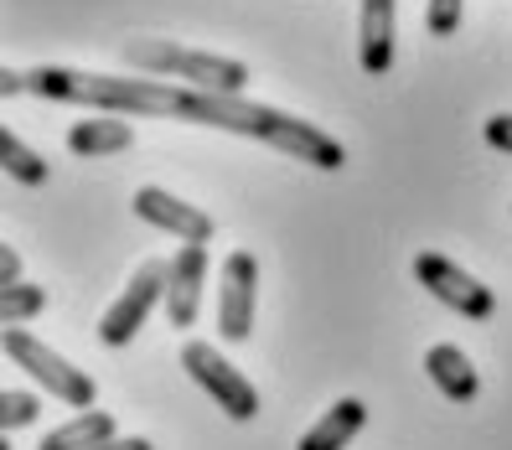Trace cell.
Masks as SVG:
<instances>
[{
  "label": "cell",
  "instance_id": "1",
  "mask_svg": "<svg viewBox=\"0 0 512 450\" xmlns=\"http://www.w3.org/2000/svg\"><path fill=\"white\" fill-rule=\"evenodd\" d=\"M187 125H213V130H228V135H249V140H264L285 150V156L306 161L316 171H342L347 166V145L337 135H326L321 125H306L285 109H269V104H254L244 94H213V88H192L187 94V109H182Z\"/></svg>",
  "mask_w": 512,
  "mask_h": 450
},
{
  "label": "cell",
  "instance_id": "2",
  "mask_svg": "<svg viewBox=\"0 0 512 450\" xmlns=\"http://www.w3.org/2000/svg\"><path fill=\"white\" fill-rule=\"evenodd\" d=\"M32 94L52 104H83L99 114H140V119H182L187 94L182 83H156V78H109V73H83V68H32Z\"/></svg>",
  "mask_w": 512,
  "mask_h": 450
},
{
  "label": "cell",
  "instance_id": "3",
  "mask_svg": "<svg viewBox=\"0 0 512 450\" xmlns=\"http://www.w3.org/2000/svg\"><path fill=\"white\" fill-rule=\"evenodd\" d=\"M125 63L145 78H182L187 88H213V94H244L249 68L218 52H197L182 42H161V37H135L125 42Z\"/></svg>",
  "mask_w": 512,
  "mask_h": 450
},
{
  "label": "cell",
  "instance_id": "4",
  "mask_svg": "<svg viewBox=\"0 0 512 450\" xmlns=\"http://www.w3.org/2000/svg\"><path fill=\"white\" fill-rule=\"evenodd\" d=\"M6 357L21 368V373H32L47 394H57L68 409H94V378H88L83 368H73L68 357H57L47 342H37L32 332H21V326H6Z\"/></svg>",
  "mask_w": 512,
  "mask_h": 450
},
{
  "label": "cell",
  "instance_id": "5",
  "mask_svg": "<svg viewBox=\"0 0 512 450\" xmlns=\"http://www.w3.org/2000/svg\"><path fill=\"white\" fill-rule=\"evenodd\" d=\"M182 368H187V378H192L228 419H238V425L259 414V388L238 373L213 342H187V347H182Z\"/></svg>",
  "mask_w": 512,
  "mask_h": 450
},
{
  "label": "cell",
  "instance_id": "6",
  "mask_svg": "<svg viewBox=\"0 0 512 450\" xmlns=\"http://www.w3.org/2000/svg\"><path fill=\"white\" fill-rule=\"evenodd\" d=\"M166 269H171V264L145 259L135 275H130L125 295H119L114 306L104 311V321H99V342H104V347H130V342L140 337V326L150 321V311L166 300Z\"/></svg>",
  "mask_w": 512,
  "mask_h": 450
},
{
  "label": "cell",
  "instance_id": "7",
  "mask_svg": "<svg viewBox=\"0 0 512 450\" xmlns=\"http://www.w3.org/2000/svg\"><path fill=\"white\" fill-rule=\"evenodd\" d=\"M414 280L425 285L440 306H450L456 316H471V321H487L497 311V295L481 285L471 269H461L456 259H445V254H414Z\"/></svg>",
  "mask_w": 512,
  "mask_h": 450
},
{
  "label": "cell",
  "instance_id": "8",
  "mask_svg": "<svg viewBox=\"0 0 512 450\" xmlns=\"http://www.w3.org/2000/svg\"><path fill=\"white\" fill-rule=\"evenodd\" d=\"M259 311V259L249 249H233L223 259V290H218V332L223 342H249Z\"/></svg>",
  "mask_w": 512,
  "mask_h": 450
},
{
  "label": "cell",
  "instance_id": "9",
  "mask_svg": "<svg viewBox=\"0 0 512 450\" xmlns=\"http://www.w3.org/2000/svg\"><path fill=\"white\" fill-rule=\"evenodd\" d=\"M130 207H135V218H145L150 228H161V233H176L182 244H213V233H218L202 207L182 202V197L166 192V187H140Z\"/></svg>",
  "mask_w": 512,
  "mask_h": 450
},
{
  "label": "cell",
  "instance_id": "10",
  "mask_svg": "<svg viewBox=\"0 0 512 450\" xmlns=\"http://www.w3.org/2000/svg\"><path fill=\"white\" fill-rule=\"evenodd\" d=\"M166 316L176 332H192L202 311V280H207V244H182L166 259Z\"/></svg>",
  "mask_w": 512,
  "mask_h": 450
},
{
  "label": "cell",
  "instance_id": "11",
  "mask_svg": "<svg viewBox=\"0 0 512 450\" xmlns=\"http://www.w3.org/2000/svg\"><path fill=\"white\" fill-rule=\"evenodd\" d=\"M394 42H399L394 0H363V11H357V57H363V73L383 78L394 68Z\"/></svg>",
  "mask_w": 512,
  "mask_h": 450
},
{
  "label": "cell",
  "instance_id": "12",
  "mask_svg": "<svg viewBox=\"0 0 512 450\" xmlns=\"http://www.w3.org/2000/svg\"><path fill=\"white\" fill-rule=\"evenodd\" d=\"M135 145V125H125V114H88L68 130V150L83 161H99V156H119V150Z\"/></svg>",
  "mask_w": 512,
  "mask_h": 450
},
{
  "label": "cell",
  "instance_id": "13",
  "mask_svg": "<svg viewBox=\"0 0 512 450\" xmlns=\"http://www.w3.org/2000/svg\"><path fill=\"white\" fill-rule=\"evenodd\" d=\"M425 373H430V383L440 388L450 404H471V399L481 394V378H476V368H471V357H466L456 342L430 347V352H425Z\"/></svg>",
  "mask_w": 512,
  "mask_h": 450
},
{
  "label": "cell",
  "instance_id": "14",
  "mask_svg": "<svg viewBox=\"0 0 512 450\" xmlns=\"http://www.w3.org/2000/svg\"><path fill=\"white\" fill-rule=\"evenodd\" d=\"M363 425H368V404L363 399H337L306 435H300L295 450H347V440Z\"/></svg>",
  "mask_w": 512,
  "mask_h": 450
},
{
  "label": "cell",
  "instance_id": "15",
  "mask_svg": "<svg viewBox=\"0 0 512 450\" xmlns=\"http://www.w3.org/2000/svg\"><path fill=\"white\" fill-rule=\"evenodd\" d=\"M104 440H114V414L104 409H83L68 425H57L52 435H42V450H99Z\"/></svg>",
  "mask_w": 512,
  "mask_h": 450
},
{
  "label": "cell",
  "instance_id": "16",
  "mask_svg": "<svg viewBox=\"0 0 512 450\" xmlns=\"http://www.w3.org/2000/svg\"><path fill=\"white\" fill-rule=\"evenodd\" d=\"M0 166H6V176H16L21 187H42V182H47V161H42L26 140H16L11 125L0 130Z\"/></svg>",
  "mask_w": 512,
  "mask_h": 450
},
{
  "label": "cell",
  "instance_id": "17",
  "mask_svg": "<svg viewBox=\"0 0 512 450\" xmlns=\"http://www.w3.org/2000/svg\"><path fill=\"white\" fill-rule=\"evenodd\" d=\"M47 311V290L42 285H6L0 290V321L6 326H21V321H32V316H42Z\"/></svg>",
  "mask_w": 512,
  "mask_h": 450
},
{
  "label": "cell",
  "instance_id": "18",
  "mask_svg": "<svg viewBox=\"0 0 512 450\" xmlns=\"http://www.w3.org/2000/svg\"><path fill=\"white\" fill-rule=\"evenodd\" d=\"M37 414H42L37 394H21V388H6V394H0V430H6V435L37 425Z\"/></svg>",
  "mask_w": 512,
  "mask_h": 450
},
{
  "label": "cell",
  "instance_id": "19",
  "mask_svg": "<svg viewBox=\"0 0 512 450\" xmlns=\"http://www.w3.org/2000/svg\"><path fill=\"white\" fill-rule=\"evenodd\" d=\"M461 6H466V0H425L430 37H456L461 32Z\"/></svg>",
  "mask_w": 512,
  "mask_h": 450
},
{
  "label": "cell",
  "instance_id": "20",
  "mask_svg": "<svg viewBox=\"0 0 512 450\" xmlns=\"http://www.w3.org/2000/svg\"><path fill=\"white\" fill-rule=\"evenodd\" d=\"M481 135H487V145H492V150L512 156V114H492L487 125H481Z\"/></svg>",
  "mask_w": 512,
  "mask_h": 450
},
{
  "label": "cell",
  "instance_id": "21",
  "mask_svg": "<svg viewBox=\"0 0 512 450\" xmlns=\"http://www.w3.org/2000/svg\"><path fill=\"white\" fill-rule=\"evenodd\" d=\"M6 285H21V254L11 244H0V290Z\"/></svg>",
  "mask_w": 512,
  "mask_h": 450
},
{
  "label": "cell",
  "instance_id": "22",
  "mask_svg": "<svg viewBox=\"0 0 512 450\" xmlns=\"http://www.w3.org/2000/svg\"><path fill=\"white\" fill-rule=\"evenodd\" d=\"M0 94H6V99H16V94H32V73H16V68H6V73H0Z\"/></svg>",
  "mask_w": 512,
  "mask_h": 450
},
{
  "label": "cell",
  "instance_id": "23",
  "mask_svg": "<svg viewBox=\"0 0 512 450\" xmlns=\"http://www.w3.org/2000/svg\"><path fill=\"white\" fill-rule=\"evenodd\" d=\"M99 450H156V445H150V440H140V435H130V440H119V435H114V440H104Z\"/></svg>",
  "mask_w": 512,
  "mask_h": 450
}]
</instances>
